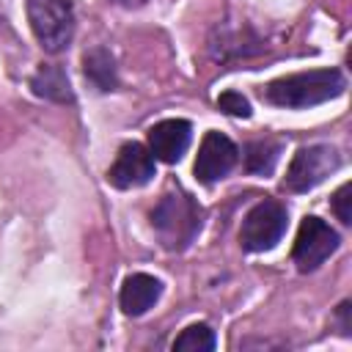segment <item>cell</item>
<instances>
[{"label": "cell", "mask_w": 352, "mask_h": 352, "mask_svg": "<svg viewBox=\"0 0 352 352\" xmlns=\"http://www.w3.org/2000/svg\"><path fill=\"white\" fill-rule=\"evenodd\" d=\"M346 88L338 69H311L289 77H278L264 88V99L275 107H314L327 99L341 96Z\"/></svg>", "instance_id": "1"}, {"label": "cell", "mask_w": 352, "mask_h": 352, "mask_svg": "<svg viewBox=\"0 0 352 352\" xmlns=\"http://www.w3.org/2000/svg\"><path fill=\"white\" fill-rule=\"evenodd\" d=\"M201 217H204V209L198 206V201L190 192L176 190L160 198V204L151 212V226L162 248L184 250L201 231Z\"/></svg>", "instance_id": "2"}, {"label": "cell", "mask_w": 352, "mask_h": 352, "mask_svg": "<svg viewBox=\"0 0 352 352\" xmlns=\"http://www.w3.org/2000/svg\"><path fill=\"white\" fill-rule=\"evenodd\" d=\"M28 22L47 52H63L74 36V11L69 0H28Z\"/></svg>", "instance_id": "3"}, {"label": "cell", "mask_w": 352, "mask_h": 352, "mask_svg": "<svg viewBox=\"0 0 352 352\" xmlns=\"http://www.w3.org/2000/svg\"><path fill=\"white\" fill-rule=\"evenodd\" d=\"M338 165H341V157L333 146H324V143L302 146L286 168L283 187L289 192H308L319 187L333 170H338Z\"/></svg>", "instance_id": "4"}, {"label": "cell", "mask_w": 352, "mask_h": 352, "mask_svg": "<svg viewBox=\"0 0 352 352\" xmlns=\"http://www.w3.org/2000/svg\"><path fill=\"white\" fill-rule=\"evenodd\" d=\"M286 223H289V214H286L283 204H278V201H258L245 214V220H242L239 242L250 253L270 250V248H275L280 242V236L286 231Z\"/></svg>", "instance_id": "5"}, {"label": "cell", "mask_w": 352, "mask_h": 352, "mask_svg": "<svg viewBox=\"0 0 352 352\" xmlns=\"http://www.w3.org/2000/svg\"><path fill=\"white\" fill-rule=\"evenodd\" d=\"M338 248V234L322 220V217H314L308 214L300 228H297V239H294V248H292V258L294 264L302 270V272H311L316 270L330 253H336Z\"/></svg>", "instance_id": "6"}, {"label": "cell", "mask_w": 352, "mask_h": 352, "mask_svg": "<svg viewBox=\"0 0 352 352\" xmlns=\"http://www.w3.org/2000/svg\"><path fill=\"white\" fill-rule=\"evenodd\" d=\"M236 157H239V151H236V146H234L231 138H226L217 129L206 132L204 140H201V146H198L195 165H192L195 179L204 182V184H212V182L228 176V170L236 165Z\"/></svg>", "instance_id": "7"}, {"label": "cell", "mask_w": 352, "mask_h": 352, "mask_svg": "<svg viewBox=\"0 0 352 352\" xmlns=\"http://www.w3.org/2000/svg\"><path fill=\"white\" fill-rule=\"evenodd\" d=\"M154 176V154L140 143H124L116 154V162L107 170V182L118 190H132L148 184Z\"/></svg>", "instance_id": "8"}, {"label": "cell", "mask_w": 352, "mask_h": 352, "mask_svg": "<svg viewBox=\"0 0 352 352\" xmlns=\"http://www.w3.org/2000/svg\"><path fill=\"white\" fill-rule=\"evenodd\" d=\"M192 138V126L184 118H165L160 124H154L148 129V151L154 154V160L162 162H179L190 146Z\"/></svg>", "instance_id": "9"}, {"label": "cell", "mask_w": 352, "mask_h": 352, "mask_svg": "<svg viewBox=\"0 0 352 352\" xmlns=\"http://www.w3.org/2000/svg\"><path fill=\"white\" fill-rule=\"evenodd\" d=\"M160 294H162V280L160 278H154L148 272H132L121 286L118 302H121L124 314L140 316L160 300Z\"/></svg>", "instance_id": "10"}, {"label": "cell", "mask_w": 352, "mask_h": 352, "mask_svg": "<svg viewBox=\"0 0 352 352\" xmlns=\"http://www.w3.org/2000/svg\"><path fill=\"white\" fill-rule=\"evenodd\" d=\"M30 88H33L36 96L50 99V102H60V104H66V102L72 104L74 102V91L69 85V77H66V72L58 63L38 66V72L30 80Z\"/></svg>", "instance_id": "11"}, {"label": "cell", "mask_w": 352, "mask_h": 352, "mask_svg": "<svg viewBox=\"0 0 352 352\" xmlns=\"http://www.w3.org/2000/svg\"><path fill=\"white\" fill-rule=\"evenodd\" d=\"M82 72L85 80L96 88V91H113L118 77H116V60L104 47H94L91 52H85L82 58Z\"/></svg>", "instance_id": "12"}, {"label": "cell", "mask_w": 352, "mask_h": 352, "mask_svg": "<svg viewBox=\"0 0 352 352\" xmlns=\"http://www.w3.org/2000/svg\"><path fill=\"white\" fill-rule=\"evenodd\" d=\"M214 344H217V341H214L212 327L204 324V322H198V324L184 327V330L176 336L173 349H176V352H212Z\"/></svg>", "instance_id": "13"}, {"label": "cell", "mask_w": 352, "mask_h": 352, "mask_svg": "<svg viewBox=\"0 0 352 352\" xmlns=\"http://www.w3.org/2000/svg\"><path fill=\"white\" fill-rule=\"evenodd\" d=\"M278 154H280V146L272 143V140H253L248 143L245 148V165L250 173H270L278 162Z\"/></svg>", "instance_id": "14"}, {"label": "cell", "mask_w": 352, "mask_h": 352, "mask_svg": "<svg viewBox=\"0 0 352 352\" xmlns=\"http://www.w3.org/2000/svg\"><path fill=\"white\" fill-rule=\"evenodd\" d=\"M217 107L226 113V116H234V118H248L250 116V102L236 94V91H226L217 96Z\"/></svg>", "instance_id": "15"}, {"label": "cell", "mask_w": 352, "mask_h": 352, "mask_svg": "<svg viewBox=\"0 0 352 352\" xmlns=\"http://www.w3.org/2000/svg\"><path fill=\"white\" fill-rule=\"evenodd\" d=\"M349 192H352V184L349 182H344L338 190H336V195H333V212H336V217L344 223V226H349L352 223V212H349Z\"/></svg>", "instance_id": "16"}, {"label": "cell", "mask_w": 352, "mask_h": 352, "mask_svg": "<svg viewBox=\"0 0 352 352\" xmlns=\"http://www.w3.org/2000/svg\"><path fill=\"white\" fill-rule=\"evenodd\" d=\"M349 311H352V305H349V302H341V305H338V322H341V333H344V336H349V333H352Z\"/></svg>", "instance_id": "17"}, {"label": "cell", "mask_w": 352, "mask_h": 352, "mask_svg": "<svg viewBox=\"0 0 352 352\" xmlns=\"http://www.w3.org/2000/svg\"><path fill=\"white\" fill-rule=\"evenodd\" d=\"M113 3H118V6H124V8H140L146 0H113Z\"/></svg>", "instance_id": "18"}]
</instances>
